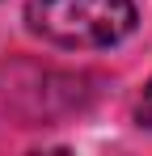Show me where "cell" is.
<instances>
[{"instance_id":"1","label":"cell","mask_w":152,"mask_h":156,"mask_svg":"<svg viewBox=\"0 0 152 156\" xmlns=\"http://www.w3.org/2000/svg\"><path fill=\"white\" fill-rule=\"evenodd\" d=\"M30 30L68 51L114 47L135 30L131 0H34L25 9Z\"/></svg>"},{"instance_id":"2","label":"cell","mask_w":152,"mask_h":156,"mask_svg":"<svg viewBox=\"0 0 152 156\" xmlns=\"http://www.w3.org/2000/svg\"><path fill=\"white\" fill-rule=\"evenodd\" d=\"M139 122L152 127V80H148V89H144V101H139Z\"/></svg>"}]
</instances>
